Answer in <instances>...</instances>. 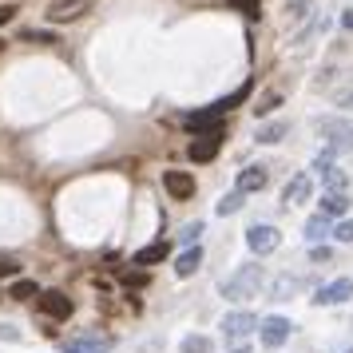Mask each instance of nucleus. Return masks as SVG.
Masks as SVG:
<instances>
[{
  "instance_id": "0eeeda50",
  "label": "nucleus",
  "mask_w": 353,
  "mask_h": 353,
  "mask_svg": "<svg viewBox=\"0 0 353 353\" xmlns=\"http://www.w3.org/2000/svg\"><path fill=\"white\" fill-rule=\"evenodd\" d=\"M278 242H282V234H278L270 223H254L246 230V246H250L254 254H270V250H278Z\"/></svg>"
},
{
  "instance_id": "c756f323",
  "label": "nucleus",
  "mask_w": 353,
  "mask_h": 353,
  "mask_svg": "<svg viewBox=\"0 0 353 353\" xmlns=\"http://www.w3.org/2000/svg\"><path fill=\"white\" fill-rule=\"evenodd\" d=\"M8 274H20V262L8 254H0V278H8Z\"/></svg>"
},
{
  "instance_id": "f3484780",
  "label": "nucleus",
  "mask_w": 353,
  "mask_h": 353,
  "mask_svg": "<svg viewBox=\"0 0 353 353\" xmlns=\"http://www.w3.org/2000/svg\"><path fill=\"white\" fill-rule=\"evenodd\" d=\"M199 266H203V250H199V246H187V250L175 258V274L179 278H191Z\"/></svg>"
},
{
  "instance_id": "c9c22d12",
  "label": "nucleus",
  "mask_w": 353,
  "mask_h": 353,
  "mask_svg": "<svg viewBox=\"0 0 353 353\" xmlns=\"http://www.w3.org/2000/svg\"><path fill=\"white\" fill-rule=\"evenodd\" d=\"M337 103H341V108H345V112H353V92H345V96L337 99Z\"/></svg>"
},
{
  "instance_id": "393cba45",
  "label": "nucleus",
  "mask_w": 353,
  "mask_h": 353,
  "mask_svg": "<svg viewBox=\"0 0 353 353\" xmlns=\"http://www.w3.org/2000/svg\"><path fill=\"white\" fill-rule=\"evenodd\" d=\"M278 103H282V92H266V96H262V99L254 103V115H270L274 108H278Z\"/></svg>"
},
{
  "instance_id": "c85d7f7f",
  "label": "nucleus",
  "mask_w": 353,
  "mask_h": 353,
  "mask_svg": "<svg viewBox=\"0 0 353 353\" xmlns=\"http://www.w3.org/2000/svg\"><path fill=\"white\" fill-rule=\"evenodd\" d=\"M334 239L337 242H353V219H345V223L334 226Z\"/></svg>"
},
{
  "instance_id": "4c0bfd02",
  "label": "nucleus",
  "mask_w": 353,
  "mask_h": 353,
  "mask_svg": "<svg viewBox=\"0 0 353 353\" xmlns=\"http://www.w3.org/2000/svg\"><path fill=\"white\" fill-rule=\"evenodd\" d=\"M234 353H250V350H246V345H239V350H234Z\"/></svg>"
},
{
  "instance_id": "423d86ee",
  "label": "nucleus",
  "mask_w": 353,
  "mask_h": 353,
  "mask_svg": "<svg viewBox=\"0 0 353 353\" xmlns=\"http://www.w3.org/2000/svg\"><path fill=\"white\" fill-rule=\"evenodd\" d=\"M88 8H92V0H56L52 8H44V17H48V24H72V20L88 17Z\"/></svg>"
},
{
  "instance_id": "39448f33",
  "label": "nucleus",
  "mask_w": 353,
  "mask_h": 353,
  "mask_svg": "<svg viewBox=\"0 0 353 353\" xmlns=\"http://www.w3.org/2000/svg\"><path fill=\"white\" fill-rule=\"evenodd\" d=\"M314 171L321 175V183H325L330 191H337V194L345 191V171L334 163V151H318V155H314Z\"/></svg>"
},
{
  "instance_id": "412c9836",
  "label": "nucleus",
  "mask_w": 353,
  "mask_h": 353,
  "mask_svg": "<svg viewBox=\"0 0 353 353\" xmlns=\"http://www.w3.org/2000/svg\"><path fill=\"white\" fill-rule=\"evenodd\" d=\"M282 135H286V128H282V123H266V128H258V143H278V139H282Z\"/></svg>"
},
{
  "instance_id": "4468645a",
  "label": "nucleus",
  "mask_w": 353,
  "mask_h": 353,
  "mask_svg": "<svg viewBox=\"0 0 353 353\" xmlns=\"http://www.w3.org/2000/svg\"><path fill=\"white\" fill-rule=\"evenodd\" d=\"M310 191H314V183H310V175H294L286 183V191H282V199H286V207H298V203H305L310 199Z\"/></svg>"
},
{
  "instance_id": "72a5a7b5",
  "label": "nucleus",
  "mask_w": 353,
  "mask_h": 353,
  "mask_svg": "<svg viewBox=\"0 0 353 353\" xmlns=\"http://www.w3.org/2000/svg\"><path fill=\"white\" fill-rule=\"evenodd\" d=\"M0 337H4V341H17V330H12V325H8V321H0Z\"/></svg>"
},
{
  "instance_id": "7ed1b4c3",
  "label": "nucleus",
  "mask_w": 353,
  "mask_h": 353,
  "mask_svg": "<svg viewBox=\"0 0 353 353\" xmlns=\"http://www.w3.org/2000/svg\"><path fill=\"white\" fill-rule=\"evenodd\" d=\"M314 131L325 139V151H353V119H341V115H321L314 119Z\"/></svg>"
},
{
  "instance_id": "2eb2a0df",
  "label": "nucleus",
  "mask_w": 353,
  "mask_h": 353,
  "mask_svg": "<svg viewBox=\"0 0 353 353\" xmlns=\"http://www.w3.org/2000/svg\"><path fill=\"white\" fill-rule=\"evenodd\" d=\"M266 167H262V163H254V167H242L239 171V191L242 194H250V191H262V187H266Z\"/></svg>"
},
{
  "instance_id": "6e6552de",
  "label": "nucleus",
  "mask_w": 353,
  "mask_h": 353,
  "mask_svg": "<svg viewBox=\"0 0 353 353\" xmlns=\"http://www.w3.org/2000/svg\"><path fill=\"white\" fill-rule=\"evenodd\" d=\"M258 330V318L254 314H246V310H234V314H226L223 318V337L226 341H242L246 334H254Z\"/></svg>"
},
{
  "instance_id": "f03ea898",
  "label": "nucleus",
  "mask_w": 353,
  "mask_h": 353,
  "mask_svg": "<svg viewBox=\"0 0 353 353\" xmlns=\"http://www.w3.org/2000/svg\"><path fill=\"white\" fill-rule=\"evenodd\" d=\"M246 96H250V83H242L239 92H230V96H223V99H214V103H210V108H203V112L187 115V131H194V135H199V131L214 128V123H219L226 112H234V108H239Z\"/></svg>"
},
{
  "instance_id": "20e7f679",
  "label": "nucleus",
  "mask_w": 353,
  "mask_h": 353,
  "mask_svg": "<svg viewBox=\"0 0 353 353\" xmlns=\"http://www.w3.org/2000/svg\"><path fill=\"white\" fill-rule=\"evenodd\" d=\"M226 139V128L223 123H214V128H207V131H199L194 135V143H191V159L194 163H210L214 155H219V143Z\"/></svg>"
},
{
  "instance_id": "7c9ffc66",
  "label": "nucleus",
  "mask_w": 353,
  "mask_h": 353,
  "mask_svg": "<svg viewBox=\"0 0 353 353\" xmlns=\"http://www.w3.org/2000/svg\"><path fill=\"white\" fill-rule=\"evenodd\" d=\"M330 258H334V250H330V246H314V250H310V262H318V266H325Z\"/></svg>"
},
{
  "instance_id": "dca6fc26",
  "label": "nucleus",
  "mask_w": 353,
  "mask_h": 353,
  "mask_svg": "<svg viewBox=\"0 0 353 353\" xmlns=\"http://www.w3.org/2000/svg\"><path fill=\"white\" fill-rule=\"evenodd\" d=\"M163 258H167V242H151V246H143V250H135V258H131V262H135V266H139V270H147V266H155V262H163Z\"/></svg>"
},
{
  "instance_id": "58836bf2",
  "label": "nucleus",
  "mask_w": 353,
  "mask_h": 353,
  "mask_svg": "<svg viewBox=\"0 0 353 353\" xmlns=\"http://www.w3.org/2000/svg\"><path fill=\"white\" fill-rule=\"evenodd\" d=\"M345 353H353V350H345Z\"/></svg>"
},
{
  "instance_id": "4be33fe9",
  "label": "nucleus",
  "mask_w": 353,
  "mask_h": 353,
  "mask_svg": "<svg viewBox=\"0 0 353 353\" xmlns=\"http://www.w3.org/2000/svg\"><path fill=\"white\" fill-rule=\"evenodd\" d=\"M234 210H242V191H230V194H223L219 199V214H234Z\"/></svg>"
},
{
  "instance_id": "f704fd0d",
  "label": "nucleus",
  "mask_w": 353,
  "mask_h": 353,
  "mask_svg": "<svg viewBox=\"0 0 353 353\" xmlns=\"http://www.w3.org/2000/svg\"><path fill=\"white\" fill-rule=\"evenodd\" d=\"M12 17H17V8H8V4H4V8H0V24H8Z\"/></svg>"
},
{
  "instance_id": "e433bc0d",
  "label": "nucleus",
  "mask_w": 353,
  "mask_h": 353,
  "mask_svg": "<svg viewBox=\"0 0 353 353\" xmlns=\"http://www.w3.org/2000/svg\"><path fill=\"white\" fill-rule=\"evenodd\" d=\"M341 24H345V28H350V32H353V8H350V12H345V17H341Z\"/></svg>"
},
{
  "instance_id": "f257e3e1",
  "label": "nucleus",
  "mask_w": 353,
  "mask_h": 353,
  "mask_svg": "<svg viewBox=\"0 0 353 353\" xmlns=\"http://www.w3.org/2000/svg\"><path fill=\"white\" fill-rule=\"evenodd\" d=\"M262 278H266L262 266H258V262H246V266H239V270L223 282V298L226 302H250V298H258Z\"/></svg>"
},
{
  "instance_id": "b1692460",
  "label": "nucleus",
  "mask_w": 353,
  "mask_h": 353,
  "mask_svg": "<svg viewBox=\"0 0 353 353\" xmlns=\"http://www.w3.org/2000/svg\"><path fill=\"white\" fill-rule=\"evenodd\" d=\"M20 40H28V44H56V32H44V28H24Z\"/></svg>"
},
{
  "instance_id": "f8f14e48",
  "label": "nucleus",
  "mask_w": 353,
  "mask_h": 353,
  "mask_svg": "<svg viewBox=\"0 0 353 353\" xmlns=\"http://www.w3.org/2000/svg\"><path fill=\"white\" fill-rule=\"evenodd\" d=\"M115 341L108 334H80L68 341V353H108Z\"/></svg>"
},
{
  "instance_id": "a211bd4d",
  "label": "nucleus",
  "mask_w": 353,
  "mask_h": 353,
  "mask_svg": "<svg viewBox=\"0 0 353 353\" xmlns=\"http://www.w3.org/2000/svg\"><path fill=\"white\" fill-rule=\"evenodd\" d=\"M345 207H350V199L337 191H325L318 203V214H325V219H337V214H345Z\"/></svg>"
},
{
  "instance_id": "aec40b11",
  "label": "nucleus",
  "mask_w": 353,
  "mask_h": 353,
  "mask_svg": "<svg viewBox=\"0 0 353 353\" xmlns=\"http://www.w3.org/2000/svg\"><path fill=\"white\" fill-rule=\"evenodd\" d=\"M214 345H210V337L203 334H191V337H183V353H210Z\"/></svg>"
},
{
  "instance_id": "6ab92c4d",
  "label": "nucleus",
  "mask_w": 353,
  "mask_h": 353,
  "mask_svg": "<svg viewBox=\"0 0 353 353\" xmlns=\"http://www.w3.org/2000/svg\"><path fill=\"white\" fill-rule=\"evenodd\" d=\"M330 230H334V226H330V219H325V214H314V219L305 223V239H310V242H314V246H318V242L325 239Z\"/></svg>"
},
{
  "instance_id": "cd10ccee",
  "label": "nucleus",
  "mask_w": 353,
  "mask_h": 353,
  "mask_svg": "<svg viewBox=\"0 0 353 353\" xmlns=\"http://www.w3.org/2000/svg\"><path fill=\"white\" fill-rule=\"evenodd\" d=\"M230 8H239L242 17H258L262 8H258V0H230Z\"/></svg>"
},
{
  "instance_id": "9b49d317",
  "label": "nucleus",
  "mask_w": 353,
  "mask_h": 353,
  "mask_svg": "<svg viewBox=\"0 0 353 353\" xmlns=\"http://www.w3.org/2000/svg\"><path fill=\"white\" fill-rule=\"evenodd\" d=\"M258 325H262V345H270V350H278V345L290 337V318H282V314L258 321Z\"/></svg>"
},
{
  "instance_id": "1a4fd4ad",
  "label": "nucleus",
  "mask_w": 353,
  "mask_h": 353,
  "mask_svg": "<svg viewBox=\"0 0 353 353\" xmlns=\"http://www.w3.org/2000/svg\"><path fill=\"white\" fill-rule=\"evenodd\" d=\"M40 314H48V318H56V321H68L72 318V298L60 294V290H44V294H40Z\"/></svg>"
},
{
  "instance_id": "5701e85b",
  "label": "nucleus",
  "mask_w": 353,
  "mask_h": 353,
  "mask_svg": "<svg viewBox=\"0 0 353 353\" xmlns=\"http://www.w3.org/2000/svg\"><path fill=\"white\" fill-rule=\"evenodd\" d=\"M8 294H12L17 302H28V298H32V294H40V290H36V282L20 278V282H12V290H8Z\"/></svg>"
},
{
  "instance_id": "473e14b6",
  "label": "nucleus",
  "mask_w": 353,
  "mask_h": 353,
  "mask_svg": "<svg viewBox=\"0 0 353 353\" xmlns=\"http://www.w3.org/2000/svg\"><path fill=\"white\" fill-rule=\"evenodd\" d=\"M123 286H131V290L147 286V274H123Z\"/></svg>"
},
{
  "instance_id": "9d476101",
  "label": "nucleus",
  "mask_w": 353,
  "mask_h": 353,
  "mask_svg": "<svg viewBox=\"0 0 353 353\" xmlns=\"http://www.w3.org/2000/svg\"><path fill=\"white\" fill-rule=\"evenodd\" d=\"M353 298V278H337L330 286H321L314 294V305H337V302H350Z\"/></svg>"
},
{
  "instance_id": "a878e982",
  "label": "nucleus",
  "mask_w": 353,
  "mask_h": 353,
  "mask_svg": "<svg viewBox=\"0 0 353 353\" xmlns=\"http://www.w3.org/2000/svg\"><path fill=\"white\" fill-rule=\"evenodd\" d=\"M294 290H298V278H278L274 282V298H290Z\"/></svg>"
},
{
  "instance_id": "ddd939ff",
  "label": "nucleus",
  "mask_w": 353,
  "mask_h": 353,
  "mask_svg": "<svg viewBox=\"0 0 353 353\" xmlns=\"http://www.w3.org/2000/svg\"><path fill=\"white\" fill-rule=\"evenodd\" d=\"M163 187H167L171 199H191L194 194V175H187V171H167V175H163Z\"/></svg>"
},
{
  "instance_id": "2f4dec72",
  "label": "nucleus",
  "mask_w": 353,
  "mask_h": 353,
  "mask_svg": "<svg viewBox=\"0 0 353 353\" xmlns=\"http://www.w3.org/2000/svg\"><path fill=\"white\" fill-rule=\"evenodd\" d=\"M199 234H203V223H191L183 230V242H187V246H199Z\"/></svg>"
},
{
  "instance_id": "bb28decb",
  "label": "nucleus",
  "mask_w": 353,
  "mask_h": 353,
  "mask_svg": "<svg viewBox=\"0 0 353 353\" xmlns=\"http://www.w3.org/2000/svg\"><path fill=\"white\" fill-rule=\"evenodd\" d=\"M310 8H314V4H310V0H290V8H286V17L290 20H302L305 12H310Z\"/></svg>"
}]
</instances>
